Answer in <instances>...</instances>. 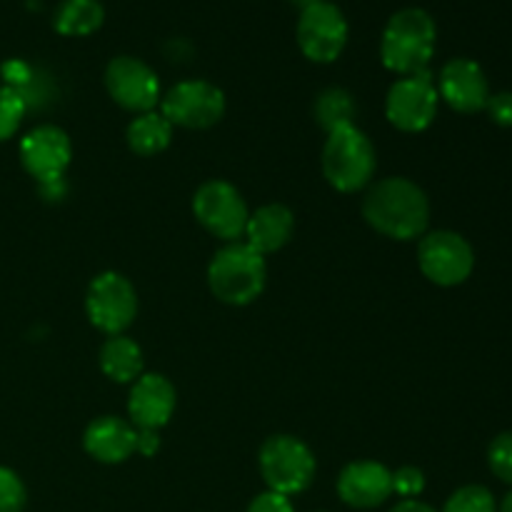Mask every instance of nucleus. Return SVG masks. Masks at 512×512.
I'll list each match as a JSON object with an SVG mask.
<instances>
[{"label": "nucleus", "mask_w": 512, "mask_h": 512, "mask_svg": "<svg viewBox=\"0 0 512 512\" xmlns=\"http://www.w3.org/2000/svg\"><path fill=\"white\" fill-rule=\"evenodd\" d=\"M313 113L320 128L333 133V130L345 128V125H355L358 105H355V98L345 88H325L315 98Z\"/></svg>", "instance_id": "4be33fe9"}, {"label": "nucleus", "mask_w": 512, "mask_h": 512, "mask_svg": "<svg viewBox=\"0 0 512 512\" xmlns=\"http://www.w3.org/2000/svg\"><path fill=\"white\" fill-rule=\"evenodd\" d=\"M348 18L330 0L300 10L295 40L310 63H335L348 45Z\"/></svg>", "instance_id": "9d476101"}, {"label": "nucleus", "mask_w": 512, "mask_h": 512, "mask_svg": "<svg viewBox=\"0 0 512 512\" xmlns=\"http://www.w3.org/2000/svg\"><path fill=\"white\" fill-rule=\"evenodd\" d=\"M158 448H160L158 433H153V430H138V453L140 455L150 458V455L158 453Z\"/></svg>", "instance_id": "c756f323"}, {"label": "nucleus", "mask_w": 512, "mask_h": 512, "mask_svg": "<svg viewBox=\"0 0 512 512\" xmlns=\"http://www.w3.org/2000/svg\"><path fill=\"white\" fill-rule=\"evenodd\" d=\"M295 233V215L288 205L268 203L260 205L255 213H250L245 225V243L260 255H270L283 250Z\"/></svg>", "instance_id": "a211bd4d"}, {"label": "nucleus", "mask_w": 512, "mask_h": 512, "mask_svg": "<svg viewBox=\"0 0 512 512\" xmlns=\"http://www.w3.org/2000/svg\"><path fill=\"white\" fill-rule=\"evenodd\" d=\"M105 90L115 105L140 115L160 103V78L145 60L118 55L105 68Z\"/></svg>", "instance_id": "f8f14e48"}, {"label": "nucleus", "mask_w": 512, "mask_h": 512, "mask_svg": "<svg viewBox=\"0 0 512 512\" xmlns=\"http://www.w3.org/2000/svg\"><path fill=\"white\" fill-rule=\"evenodd\" d=\"M425 490L423 470L415 465H403L393 473V493H398L403 500H415Z\"/></svg>", "instance_id": "bb28decb"}, {"label": "nucleus", "mask_w": 512, "mask_h": 512, "mask_svg": "<svg viewBox=\"0 0 512 512\" xmlns=\"http://www.w3.org/2000/svg\"><path fill=\"white\" fill-rule=\"evenodd\" d=\"M485 110H488L493 123H498L500 128H512V90L490 95Z\"/></svg>", "instance_id": "cd10ccee"}, {"label": "nucleus", "mask_w": 512, "mask_h": 512, "mask_svg": "<svg viewBox=\"0 0 512 512\" xmlns=\"http://www.w3.org/2000/svg\"><path fill=\"white\" fill-rule=\"evenodd\" d=\"M440 100L453 110L473 115L485 110L490 98V85L485 70L470 58H453L443 65L438 80H435Z\"/></svg>", "instance_id": "2eb2a0df"}, {"label": "nucleus", "mask_w": 512, "mask_h": 512, "mask_svg": "<svg viewBox=\"0 0 512 512\" xmlns=\"http://www.w3.org/2000/svg\"><path fill=\"white\" fill-rule=\"evenodd\" d=\"M25 113H28V103L23 95L15 88L0 85V143L18 133Z\"/></svg>", "instance_id": "5701e85b"}, {"label": "nucleus", "mask_w": 512, "mask_h": 512, "mask_svg": "<svg viewBox=\"0 0 512 512\" xmlns=\"http://www.w3.org/2000/svg\"><path fill=\"white\" fill-rule=\"evenodd\" d=\"M265 283H268L265 255L250 248L245 240L225 243L208 265L210 293L225 305L243 308L255 303L263 295Z\"/></svg>", "instance_id": "7ed1b4c3"}, {"label": "nucleus", "mask_w": 512, "mask_h": 512, "mask_svg": "<svg viewBox=\"0 0 512 512\" xmlns=\"http://www.w3.org/2000/svg\"><path fill=\"white\" fill-rule=\"evenodd\" d=\"M258 468L268 490L280 495H300L315 478V455L295 435H270L260 445Z\"/></svg>", "instance_id": "39448f33"}, {"label": "nucleus", "mask_w": 512, "mask_h": 512, "mask_svg": "<svg viewBox=\"0 0 512 512\" xmlns=\"http://www.w3.org/2000/svg\"><path fill=\"white\" fill-rule=\"evenodd\" d=\"M125 140L128 148L140 158H153L168 150L170 140H173V125L168 123L163 113L158 110H148L130 120L128 130H125Z\"/></svg>", "instance_id": "aec40b11"}, {"label": "nucleus", "mask_w": 512, "mask_h": 512, "mask_svg": "<svg viewBox=\"0 0 512 512\" xmlns=\"http://www.w3.org/2000/svg\"><path fill=\"white\" fill-rule=\"evenodd\" d=\"M440 95L430 70L403 75L395 80L385 98V118L403 133H423L438 115Z\"/></svg>", "instance_id": "9b49d317"}, {"label": "nucleus", "mask_w": 512, "mask_h": 512, "mask_svg": "<svg viewBox=\"0 0 512 512\" xmlns=\"http://www.w3.org/2000/svg\"><path fill=\"white\" fill-rule=\"evenodd\" d=\"M160 113L178 128L208 130L223 120L225 93L210 80H180L160 98Z\"/></svg>", "instance_id": "6e6552de"}, {"label": "nucleus", "mask_w": 512, "mask_h": 512, "mask_svg": "<svg viewBox=\"0 0 512 512\" xmlns=\"http://www.w3.org/2000/svg\"><path fill=\"white\" fill-rule=\"evenodd\" d=\"M443 512H498L493 493L483 485H465L458 488L445 503Z\"/></svg>", "instance_id": "b1692460"}, {"label": "nucleus", "mask_w": 512, "mask_h": 512, "mask_svg": "<svg viewBox=\"0 0 512 512\" xmlns=\"http://www.w3.org/2000/svg\"><path fill=\"white\" fill-rule=\"evenodd\" d=\"M73 158V143L58 125H38L20 140V163L40 185L63 180Z\"/></svg>", "instance_id": "ddd939ff"}, {"label": "nucleus", "mask_w": 512, "mask_h": 512, "mask_svg": "<svg viewBox=\"0 0 512 512\" xmlns=\"http://www.w3.org/2000/svg\"><path fill=\"white\" fill-rule=\"evenodd\" d=\"M500 512H512V490L508 495H505L503 505H500Z\"/></svg>", "instance_id": "473e14b6"}, {"label": "nucleus", "mask_w": 512, "mask_h": 512, "mask_svg": "<svg viewBox=\"0 0 512 512\" xmlns=\"http://www.w3.org/2000/svg\"><path fill=\"white\" fill-rule=\"evenodd\" d=\"M290 3L298 5V8L303 10V8H310V5H315V3H323V0H290Z\"/></svg>", "instance_id": "2f4dec72"}, {"label": "nucleus", "mask_w": 512, "mask_h": 512, "mask_svg": "<svg viewBox=\"0 0 512 512\" xmlns=\"http://www.w3.org/2000/svg\"><path fill=\"white\" fill-rule=\"evenodd\" d=\"M488 465L498 480L512 485V433H500L488 448Z\"/></svg>", "instance_id": "a878e982"}, {"label": "nucleus", "mask_w": 512, "mask_h": 512, "mask_svg": "<svg viewBox=\"0 0 512 512\" xmlns=\"http://www.w3.org/2000/svg\"><path fill=\"white\" fill-rule=\"evenodd\" d=\"M418 265L430 283L440 288H455L473 273V245L453 230H430L418 243Z\"/></svg>", "instance_id": "1a4fd4ad"}, {"label": "nucleus", "mask_w": 512, "mask_h": 512, "mask_svg": "<svg viewBox=\"0 0 512 512\" xmlns=\"http://www.w3.org/2000/svg\"><path fill=\"white\" fill-rule=\"evenodd\" d=\"M338 495L348 508H378L393 495V470L375 460L348 463L338 475Z\"/></svg>", "instance_id": "dca6fc26"}, {"label": "nucleus", "mask_w": 512, "mask_h": 512, "mask_svg": "<svg viewBox=\"0 0 512 512\" xmlns=\"http://www.w3.org/2000/svg\"><path fill=\"white\" fill-rule=\"evenodd\" d=\"M83 450L103 465H120L138 453V428L130 420L103 415L83 433Z\"/></svg>", "instance_id": "f3484780"}, {"label": "nucleus", "mask_w": 512, "mask_h": 512, "mask_svg": "<svg viewBox=\"0 0 512 512\" xmlns=\"http://www.w3.org/2000/svg\"><path fill=\"white\" fill-rule=\"evenodd\" d=\"M98 365L108 380L118 385H133L143 375V348L128 335H108L98 353Z\"/></svg>", "instance_id": "6ab92c4d"}, {"label": "nucleus", "mask_w": 512, "mask_h": 512, "mask_svg": "<svg viewBox=\"0 0 512 512\" xmlns=\"http://www.w3.org/2000/svg\"><path fill=\"white\" fill-rule=\"evenodd\" d=\"M363 218L375 233L408 243L428 233L430 200L418 183L403 175H393L368 185Z\"/></svg>", "instance_id": "f257e3e1"}, {"label": "nucleus", "mask_w": 512, "mask_h": 512, "mask_svg": "<svg viewBox=\"0 0 512 512\" xmlns=\"http://www.w3.org/2000/svg\"><path fill=\"white\" fill-rule=\"evenodd\" d=\"M178 405V390L165 375L143 373L133 385L128 395V418L138 430H153L170 423Z\"/></svg>", "instance_id": "4468645a"}, {"label": "nucleus", "mask_w": 512, "mask_h": 512, "mask_svg": "<svg viewBox=\"0 0 512 512\" xmlns=\"http://www.w3.org/2000/svg\"><path fill=\"white\" fill-rule=\"evenodd\" d=\"M438 43V25L423 8H403L390 15L380 38V60L395 75L428 70Z\"/></svg>", "instance_id": "f03ea898"}, {"label": "nucleus", "mask_w": 512, "mask_h": 512, "mask_svg": "<svg viewBox=\"0 0 512 512\" xmlns=\"http://www.w3.org/2000/svg\"><path fill=\"white\" fill-rule=\"evenodd\" d=\"M320 165L330 188L338 193H358L373 183L378 155L373 140L358 125H345L328 133Z\"/></svg>", "instance_id": "20e7f679"}, {"label": "nucleus", "mask_w": 512, "mask_h": 512, "mask_svg": "<svg viewBox=\"0 0 512 512\" xmlns=\"http://www.w3.org/2000/svg\"><path fill=\"white\" fill-rule=\"evenodd\" d=\"M248 512H295V508L293 503H290L288 495L265 490V493H260L258 498L248 505Z\"/></svg>", "instance_id": "c85d7f7f"}, {"label": "nucleus", "mask_w": 512, "mask_h": 512, "mask_svg": "<svg viewBox=\"0 0 512 512\" xmlns=\"http://www.w3.org/2000/svg\"><path fill=\"white\" fill-rule=\"evenodd\" d=\"M105 8L100 0H63L55 8L53 28L65 38H85L103 28Z\"/></svg>", "instance_id": "412c9836"}, {"label": "nucleus", "mask_w": 512, "mask_h": 512, "mask_svg": "<svg viewBox=\"0 0 512 512\" xmlns=\"http://www.w3.org/2000/svg\"><path fill=\"white\" fill-rule=\"evenodd\" d=\"M390 512H435V510L430 508V505L420 503V500L415 498V500H400L395 508H390Z\"/></svg>", "instance_id": "7c9ffc66"}, {"label": "nucleus", "mask_w": 512, "mask_h": 512, "mask_svg": "<svg viewBox=\"0 0 512 512\" xmlns=\"http://www.w3.org/2000/svg\"><path fill=\"white\" fill-rule=\"evenodd\" d=\"M28 493L15 470L0 465V512H23Z\"/></svg>", "instance_id": "393cba45"}, {"label": "nucleus", "mask_w": 512, "mask_h": 512, "mask_svg": "<svg viewBox=\"0 0 512 512\" xmlns=\"http://www.w3.org/2000/svg\"><path fill=\"white\" fill-rule=\"evenodd\" d=\"M195 220L223 243H238L245 235L250 210L240 190L228 180H208L193 195Z\"/></svg>", "instance_id": "0eeeda50"}, {"label": "nucleus", "mask_w": 512, "mask_h": 512, "mask_svg": "<svg viewBox=\"0 0 512 512\" xmlns=\"http://www.w3.org/2000/svg\"><path fill=\"white\" fill-rule=\"evenodd\" d=\"M85 315L105 335H123L138 318V290L123 273L105 270L90 280Z\"/></svg>", "instance_id": "423d86ee"}]
</instances>
